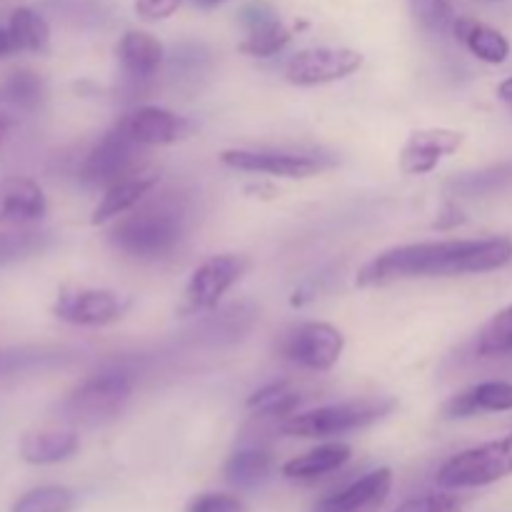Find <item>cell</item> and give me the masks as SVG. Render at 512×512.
<instances>
[{
	"instance_id": "5b68a950",
	"label": "cell",
	"mask_w": 512,
	"mask_h": 512,
	"mask_svg": "<svg viewBox=\"0 0 512 512\" xmlns=\"http://www.w3.org/2000/svg\"><path fill=\"white\" fill-rule=\"evenodd\" d=\"M512 475V433L458 453L440 468L438 485L450 490L480 488Z\"/></svg>"
},
{
	"instance_id": "603a6c76",
	"label": "cell",
	"mask_w": 512,
	"mask_h": 512,
	"mask_svg": "<svg viewBox=\"0 0 512 512\" xmlns=\"http://www.w3.org/2000/svg\"><path fill=\"white\" fill-rule=\"evenodd\" d=\"M353 450L345 443H328L320 445V448L308 450L305 455L288 460L283 465V475L290 480H315L323 478V475L335 473V470L343 468L350 460Z\"/></svg>"
},
{
	"instance_id": "8fae6325",
	"label": "cell",
	"mask_w": 512,
	"mask_h": 512,
	"mask_svg": "<svg viewBox=\"0 0 512 512\" xmlns=\"http://www.w3.org/2000/svg\"><path fill=\"white\" fill-rule=\"evenodd\" d=\"M125 300L110 290L63 288L53 303V315L80 328H100L123 315Z\"/></svg>"
},
{
	"instance_id": "e0dca14e",
	"label": "cell",
	"mask_w": 512,
	"mask_h": 512,
	"mask_svg": "<svg viewBox=\"0 0 512 512\" xmlns=\"http://www.w3.org/2000/svg\"><path fill=\"white\" fill-rule=\"evenodd\" d=\"M80 448V438L70 428L30 430L20 438L18 453L28 465H55L73 458Z\"/></svg>"
},
{
	"instance_id": "4dcf8cb0",
	"label": "cell",
	"mask_w": 512,
	"mask_h": 512,
	"mask_svg": "<svg viewBox=\"0 0 512 512\" xmlns=\"http://www.w3.org/2000/svg\"><path fill=\"white\" fill-rule=\"evenodd\" d=\"M290 38H293V33L280 20H275V23L265 25V28L250 30L248 38L238 48L240 53L253 55V58H273L290 43Z\"/></svg>"
},
{
	"instance_id": "60d3db41",
	"label": "cell",
	"mask_w": 512,
	"mask_h": 512,
	"mask_svg": "<svg viewBox=\"0 0 512 512\" xmlns=\"http://www.w3.org/2000/svg\"><path fill=\"white\" fill-rule=\"evenodd\" d=\"M8 130H10V120L5 118L3 113H0V143H3V140H5V135H8Z\"/></svg>"
},
{
	"instance_id": "484cf974",
	"label": "cell",
	"mask_w": 512,
	"mask_h": 512,
	"mask_svg": "<svg viewBox=\"0 0 512 512\" xmlns=\"http://www.w3.org/2000/svg\"><path fill=\"white\" fill-rule=\"evenodd\" d=\"M512 188V163L493 165L480 173L460 175V178L450 180V190L463 198H480V195H495L503 190Z\"/></svg>"
},
{
	"instance_id": "4fadbf2b",
	"label": "cell",
	"mask_w": 512,
	"mask_h": 512,
	"mask_svg": "<svg viewBox=\"0 0 512 512\" xmlns=\"http://www.w3.org/2000/svg\"><path fill=\"white\" fill-rule=\"evenodd\" d=\"M390 488H393V470L378 468L355 480L348 488L320 500L313 512H378Z\"/></svg>"
},
{
	"instance_id": "ab89813d",
	"label": "cell",
	"mask_w": 512,
	"mask_h": 512,
	"mask_svg": "<svg viewBox=\"0 0 512 512\" xmlns=\"http://www.w3.org/2000/svg\"><path fill=\"white\" fill-rule=\"evenodd\" d=\"M498 95H500V100H505V103L512 105V78L503 80V83L498 85Z\"/></svg>"
},
{
	"instance_id": "5bb4252c",
	"label": "cell",
	"mask_w": 512,
	"mask_h": 512,
	"mask_svg": "<svg viewBox=\"0 0 512 512\" xmlns=\"http://www.w3.org/2000/svg\"><path fill=\"white\" fill-rule=\"evenodd\" d=\"M120 125L128 133V138L138 143L140 148L175 143V140L183 138L185 128H188L183 118H178V115L165 108H153V105H145V108L128 113L125 118H120Z\"/></svg>"
},
{
	"instance_id": "d6a6232c",
	"label": "cell",
	"mask_w": 512,
	"mask_h": 512,
	"mask_svg": "<svg viewBox=\"0 0 512 512\" xmlns=\"http://www.w3.org/2000/svg\"><path fill=\"white\" fill-rule=\"evenodd\" d=\"M408 3L420 28L430 30V33H445L448 28H453L455 13L450 0H408Z\"/></svg>"
},
{
	"instance_id": "d6986e66",
	"label": "cell",
	"mask_w": 512,
	"mask_h": 512,
	"mask_svg": "<svg viewBox=\"0 0 512 512\" xmlns=\"http://www.w3.org/2000/svg\"><path fill=\"white\" fill-rule=\"evenodd\" d=\"M73 358V350L53 348V345H13V348H0V378L45 373V370L68 365Z\"/></svg>"
},
{
	"instance_id": "e575fe53",
	"label": "cell",
	"mask_w": 512,
	"mask_h": 512,
	"mask_svg": "<svg viewBox=\"0 0 512 512\" xmlns=\"http://www.w3.org/2000/svg\"><path fill=\"white\" fill-rule=\"evenodd\" d=\"M393 512H460V500L453 495H423L408 500Z\"/></svg>"
},
{
	"instance_id": "d4e9b609",
	"label": "cell",
	"mask_w": 512,
	"mask_h": 512,
	"mask_svg": "<svg viewBox=\"0 0 512 512\" xmlns=\"http://www.w3.org/2000/svg\"><path fill=\"white\" fill-rule=\"evenodd\" d=\"M15 48L28 53H43L50 43V28L43 15L33 8H15L8 23Z\"/></svg>"
},
{
	"instance_id": "4316f807",
	"label": "cell",
	"mask_w": 512,
	"mask_h": 512,
	"mask_svg": "<svg viewBox=\"0 0 512 512\" xmlns=\"http://www.w3.org/2000/svg\"><path fill=\"white\" fill-rule=\"evenodd\" d=\"M300 393L290 388L288 383H273L255 390L248 398V408L258 413L260 418H288L300 405Z\"/></svg>"
},
{
	"instance_id": "7a4b0ae2",
	"label": "cell",
	"mask_w": 512,
	"mask_h": 512,
	"mask_svg": "<svg viewBox=\"0 0 512 512\" xmlns=\"http://www.w3.org/2000/svg\"><path fill=\"white\" fill-rule=\"evenodd\" d=\"M185 230H188V215L183 205L175 200H153L120 218L110 230L108 240L125 258L153 263L178 250Z\"/></svg>"
},
{
	"instance_id": "836d02e7",
	"label": "cell",
	"mask_w": 512,
	"mask_h": 512,
	"mask_svg": "<svg viewBox=\"0 0 512 512\" xmlns=\"http://www.w3.org/2000/svg\"><path fill=\"white\" fill-rule=\"evenodd\" d=\"M185 512H248V505L230 493H203L188 503Z\"/></svg>"
},
{
	"instance_id": "277c9868",
	"label": "cell",
	"mask_w": 512,
	"mask_h": 512,
	"mask_svg": "<svg viewBox=\"0 0 512 512\" xmlns=\"http://www.w3.org/2000/svg\"><path fill=\"white\" fill-rule=\"evenodd\" d=\"M395 400H353V403L328 405V408L308 410L300 415H288L280 423V433L290 438H333V435L353 433L368 425L378 423L380 418L393 410Z\"/></svg>"
},
{
	"instance_id": "ba28073f",
	"label": "cell",
	"mask_w": 512,
	"mask_h": 512,
	"mask_svg": "<svg viewBox=\"0 0 512 512\" xmlns=\"http://www.w3.org/2000/svg\"><path fill=\"white\" fill-rule=\"evenodd\" d=\"M345 348V338L330 323H300L290 330L280 343V355L290 363L308 370H330L340 360Z\"/></svg>"
},
{
	"instance_id": "1f68e13d",
	"label": "cell",
	"mask_w": 512,
	"mask_h": 512,
	"mask_svg": "<svg viewBox=\"0 0 512 512\" xmlns=\"http://www.w3.org/2000/svg\"><path fill=\"white\" fill-rule=\"evenodd\" d=\"M210 68V53L198 43H183L170 55V73L178 80H195Z\"/></svg>"
},
{
	"instance_id": "b9f144b4",
	"label": "cell",
	"mask_w": 512,
	"mask_h": 512,
	"mask_svg": "<svg viewBox=\"0 0 512 512\" xmlns=\"http://www.w3.org/2000/svg\"><path fill=\"white\" fill-rule=\"evenodd\" d=\"M195 3L205 5V8H210V5H220V3H225V0H195Z\"/></svg>"
},
{
	"instance_id": "6da1fadb",
	"label": "cell",
	"mask_w": 512,
	"mask_h": 512,
	"mask_svg": "<svg viewBox=\"0 0 512 512\" xmlns=\"http://www.w3.org/2000/svg\"><path fill=\"white\" fill-rule=\"evenodd\" d=\"M512 260L510 238L443 240L390 248L375 255L358 273L360 288L388 285L413 278H458V275L490 273Z\"/></svg>"
},
{
	"instance_id": "ffe728a7",
	"label": "cell",
	"mask_w": 512,
	"mask_h": 512,
	"mask_svg": "<svg viewBox=\"0 0 512 512\" xmlns=\"http://www.w3.org/2000/svg\"><path fill=\"white\" fill-rule=\"evenodd\" d=\"M158 185V175L155 173H135L130 178L118 180L115 185L105 188L103 200L98 203V208L93 210V218L90 223L93 225H105L108 220L120 218V215L130 213L135 205L143 203L150 195V190Z\"/></svg>"
},
{
	"instance_id": "7c38bea8",
	"label": "cell",
	"mask_w": 512,
	"mask_h": 512,
	"mask_svg": "<svg viewBox=\"0 0 512 512\" xmlns=\"http://www.w3.org/2000/svg\"><path fill=\"white\" fill-rule=\"evenodd\" d=\"M465 135L448 128L415 130L400 153V170L405 175H428L440 165V160L453 155L463 145Z\"/></svg>"
},
{
	"instance_id": "f35d334b",
	"label": "cell",
	"mask_w": 512,
	"mask_h": 512,
	"mask_svg": "<svg viewBox=\"0 0 512 512\" xmlns=\"http://www.w3.org/2000/svg\"><path fill=\"white\" fill-rule=\"evenodd\" d=\"M15 50H18V48H15V40H13V35H10V30L0 28V58L15 53Z\"/></svg>"
},
{
	"instance_id": "83f0119b",
	"label": "cell",
	"mask_w": 512,
	"mask_h": 512,
	"mask_svg": "<svg viewBox=\"0 0 512 512\" xmlns=\"http://www.w3.org/2000/svg\"><path fill=\"white\" fill-rule=\"evenodd\" d=\"M78 498L65 485H43V488L28 490L13 503L10 512H73Z\"/></svg>"
},
{
	"instance_id": "74e56055",
	"label": "cell",
	"mask_w": 512,
	"mask_h": 512,
	"mask_svg": "<svg viewBox=\"0 0 512 512\" xmlns=\"http://www.w3.org/2000/svg\"><path fill=\"white\" fill-rule=\"evenodd\" d=\"M463 213H460L458 210V205H453V203H448V208H445V213H443V218H438V228H453V225H460L463 223Z\"/></svg>"
},
{
	"instance_id": "d590c367",
	"label": "cell",
	"mask_w": 512,
	"mask_h": 512,
	"mask_svg": "<svg viewBox=\"0 0 512 512\" xmlns=\"http://www.w3.org/2000/svg\"><path fill=\"white\" fill-rule=\"evenodd\" d=\"M275 20H280L278 13H275L268 3H263V0H253V3H248L240 10V23H243V28L248 30V33L250 30L265 28V25L275 23Z\"/></svg>"
},
{
	"instance_id": "44dd1931",
	"label": "cell",
	"mask_w": 512,
	"mask_h": 512,
	"mask_svg": "<svg viewBox=\"0 0 512 512\" xmlns=\"http://www.w3.org/2000/svg\"><path fill=\"white\" fill-rule=\"evenodd\" d=\"M273 468L275 460L268 448H263V445H243L225 463V480L233 488L253 490L268 483L270 475H273Z\"/></svg>"
},
{
	"instance_id": "cb8c5ba5",
	"label": "cell",
	"mask_w": 512,
	"mask_h": 512,
	"mask_svg": "<svg viewBox=\"0 0 512 512\" xmlns=\"http://www.w3.org/2000/svg\"><path fill=\"white\" fill-rule=\"evenodd\" d=\"M45 100V80L35 70L18 68L10 70L0 80V105H8L23 113H35Z\"/></svg>"
},
{
	"instance_id": "52a82bcc",
	"label": "cell",
	"mask_w": 512,
	"mask_h": 512,
	"mask_svg": "<svg viewBox=\"0 0 512 512\" xmlns=\"http://www.w3.org/2000/svg\"><path fill=\"white\" fill-rule=\"evenodd\" d=\"M138 155L140 145L133 143L128 138V133L123 130V125H115L113 130L100 138V143L95 145L88 153V158L83 160L78 170V178L83 183L95 185V188H110L118 180L130 178L135 175V168H138Z\"/></svg>"
},
{
	"instance_id": "ac0fdd59",
	"label": "cell",
	"mask_w": 512,
	"mask_h": 512,
	"mask_svg": "<svg viewBox=\"0 0 512 512\" xmlns=\"http://www.w3.org/2000/svg\"><path fill=\"white\" fill-rule=\"evenodd\" d=\"M505 410H512V383L488 380L453 395L445 403L443 413L445 418H473L478 413H505Z\"/></svg>"
},
{
	"instance_id": "30bf717a",
	"label": "cell",
	"mask_w": 512,
	"mask_h": 512,
	"mask_svg": "<svg viewBox=\"0 0 512 512\" xmlns=\"http://www.w3.org/2000/svg\"><path fill=\"white\" fill-rule=\"evenodd\" d=\"M363 55L350 48H308L295 53L285 65V78L293 85H325L353 75Z\"/></svg>"
},
{
	"instance_id": "2e32d148",
	"label": "cell",
	"mask_w": 512,
	"mask_h": 512,
	"mask_svg": "<svg viewBox=\"0 0 512 512\" xmlns=\"http://www.w3.org/2000/svg\"><path fill=\"white\" fill-rule=\"evenodd\" d=\"M118 58L123 73L135 83H148L165 63V48L155 35L145 30H128L118 43Z\"/></svg>"
},
{
	"instance_id": "9a60e30c",
	"label": "cell",
	"mask_w": 512,
	"mask_h": 512,
	"mask_svg": "<svg viewBox=\"0 0 512 512\" xmlns=\"http://www.w3.org/2000/svg\"><path fill=\"white\" fill-rule=\"evenodd\" d=\"M48 210L43 188L33 178L0 180V225H28L40 220Z\"/></svg>"
},
{
	"instance_id": "f1b7e54d",
	"label": "cell",
	"mask_w": 512,
	"mask_h": 512,
	"mask_svg": "<svg viewBox=\"0 0 512 512\" xmlns=\"http://www.w3.org/2000/svg\"><path fill=\"white\" fill-rule=\"evenodd\" d=\"M50 243V233L45 230H8L0 233V265L15 263V260L33 258V255L43 253Z\"/></svg>"
},
{
	"instance_id": "9c48e42d",
	"label": "cell",
	"mask_w": 512,
	"mask_h": 512,
	"mask_svg": "<svg viewBox=\"0 0 512 512\" xmlns=\"http://www.w3.org/2000/svg\"><path fill=\"white\" fill-rule=\"evenodd\" d=\"M245 270H248V260L243 255H213L200 263L185 285V313L215 308L220 298L243 278Z\"/></svg>"
},
{
	"instance_id": "3957f363",
	"label": "cell",
	"mask_w": 512,
	"mask_h": 512,
	"mask_svg": "<svg viewBox=\"0 0 512 512\" xmlns=\"http://www.w3.org/2000/svg\"><path fill=\"white\" fill-rule=\"evenodd\" d=\"M133 395V375L123 368H105L70 390L58 405L55 418L70 425H105L118 418Z\"/></svg>"
},
{
	"instance_id": "8992f818",
	"label": "cell",
	"mask_w": 512,
	"mask_h": 512,
	"mask_svg": "<svg viewBox=\"0 0 512 512\" xmlns=\"http://www.w3.org/2000/svg\"><path fill=\"white\" fill-rule=\"evenodd\" d=\"M220 163L243 173H265L278 178H310L333 168L335 160L320 153H293V150H245L233 148L220 153Z\"/></svg>"
},
{
	"instance_id": "8d00e7d4",
	"label": "cell",
	"mask_w": 512,
	"mask_h": 512,
	"mask_svg": "<svg viewBox=\"0 0 512 512\" xmlns=\"http://www.w3.org/2000/svg\"><path fill=\"white\" fill-rule=\"evenodd\" d=\"M183 0H135V13L143 20H165L178 13Z\"/></svg>"
},
{
	"instance_id": "7402d4cb",
	"label": "cell",
	"mask_w": 512,
	"mask_h": 512,
	"mask_svg": "<svg viewBox=\"0 0 512 512\" xmlns=\"http://www.w3.org/2000/svg\"><path fill=\"white\" fill-rule=\"evenodd\" d=\"M453 33L475 58L485 60V63L500 65L508 60L510 43L500 30L490 28V25L478 23L475 18H455Z\"/></svg>"
},
{
	"instance_id": "f546056e",
	"label": "cell",
	"mask_w": 512,
	"mask_h": 512,
	"mask_svg": "<svg viewBox=\"0 0 512 512\" xmlns=\"http://www.w3.org/2000/svg\"><path fill=\"white\" fill-rule=\"evenodd\" d=\"M475 350L483 358H500V355L512 353V305L500 310L498 315H493L485 323V328L478 335V343H475Z\"/></svg>"
}]
</instances>
